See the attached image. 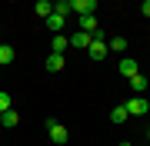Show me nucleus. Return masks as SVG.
<instances>
[{
    "label": "nucleus",
    "mask_w": 150,
    "mask_h": 146,
    "mask_svg": "<svg viewBox=\"0 0 150 146\" xmlns=\"http://www.w3.org/2000/svg\"><path fill=\"white\" fill-rule=\"evenodd\" d=\"M70 7H74L77 17H97V0H70Z\"/></svg>",
    "instance_id": "1"
},
{
    "label": "nucleus",
    "mask_w": 150,
    "mask_h": 146,
    "mask_svg": "<svg viewBox=\"0 0 150 146\" xmlns=\"http://www.w3.org/2000/svg\"><path fill=\"white\" fill-rule=\"evenodd\" d=\"M123 106H127V116H144V113H150V103H147L144 96H130Z\"/></svg>",
    "instance_id": "2"
},
{
    "label": "nucleus",
    "mask_w": 150,
    "mask_h": 146,
    "mask_svg": "<svg viewBox=\"0 0 150 146\" xmlns=\"http://www.w3.org/2000/svg\"><path fill=\"white\" fill-rule=\"evenodd\" d=\"M47 133H50V140H54V143H67V140H70L67 126L57 123V119H47Z\"/></svg>",
    "instance_id": "3"
},
{
    "label": "nucleus",
    "mask_w": 150,
    "mask_h": 146,
    "mask_svg": "<svg viewBox=\"0 0 150 146\" xmlns=\"http://www.w3.org/2000/svg\"><path fill=\"white\" fill-rule=\"evenodd\" d=\"M87 53H90L93 60H103V57H107V40L93 37V40H90V47H87Z\"/></svg>",
    "instance_id": "4"
},
{
    "label": "nucleus",
    "mask_w": 150,
    "mask_h": 146,
    "mask_svg": "<svg viewBox=\"0 0 150 146\" xmlns=\"http://www.w3.org/2000/svg\"><path fill=\"white\" fill-rule=\"evenodd\" d=\"M117 70L127 76V80H134V76L140 73V66H137V60H120V63H117Z\"/></svg>",
    "instance_id": "5"
},
{
    "label": "nucleus",
    "mask_w": 150,
    "mask_h": 146,
    "mask_svg": "<svg viewBox=\"0 0 150 146\" xmlns=\"http://www.w3.org/2000/svg\"><path fill=\"white\" fill-rule=\"evenodd\" d=\"M64 63H67V57H60V53H50L43 66H47V73H60V70H64Z\"/></svg>",
    "instance_id": "6"
},
{
    "label": "nucleus",
    "mask_w": 150,
    "mask_h": 146,
    "mask_svg": "<svg viewBox=\"0 0 150 146\" xmlns=\"http://www.w3.org/2000/svg\"><path fill=\"white\" fill-rule=\"evenodd\" d=\"M90 33H83V30H77L74 33V37H70V47H77V50H87V47H90Z\"/></svg>",
    "instance_id": "7"
},
{
    "label": "nucleus",
    "mask_w": 150,
    "mask_h": 146,
    "mask_svg": "<svg viewBox=\"0 0 150 146\" xmlns=\"http://www.w3.org/2000/svg\"><path fill=\"white\" fill-rule=\"evenodd\" d=\"M47 27H50V33H60L67 27V17H60V13H50L47 17Z\"/></svg>",
    "instance_id": "8"
},
{
    "label": "nucleus",
    "mask_w": 150,
    "mask_h": 146,
    "mask_svg": "<svg viewBox=\"0 0 150 146\" xmlns=\"http://www.w3.org/2000/svg\"><path fill=\"white\" fill-rule=\"evenodd\" d=\"M77 20H80V30H83V33H90V37H93L97 30H100V23H97V17H77Z\"/></svg>",
    "instance_id": "9"
},
{
    "label": "nucleus",
    "mask_w": 150,
    "mask_h": 146,
    "mask_svg": "<svg viewBox=\"0 0 150 146\" xmlns=\"http://www.w3.org/2000/svg\"><path fill=\"white\" fill-rule=\"evenodd\" d=\"M33 13H37V17H43V20H47V17L54 13V3H50V0H37V3H33Z\"/></svg>",
    "instance_id": "10"
},
{
    "label": "nucleus",
    "mask_w": 150,
    "mask_h": 146,
    "mask_svg": "<svg viewBox=\"0 0 150 146\" xmlns=\"http://www.w3.org/2000/svg\"><path fill=\"white\" fill-rule=\"evenodd\" d=\"M17 123H20V113H17V110H7V113L0 116V126H7V130H13Z\"/></svg>",
    "instance_id": "11"
},
{
    "label": "nucleus",
    "mask_w": 150,
    "mask_h": 146,
    "mask_svg": "<svg viewBox=\"0 0 150 146\" xmlns=\"http://www.w3.org/2000/svg\"><path fill=\"white\" fill-rule=\"evenodd\" d=\"M70 47V37H64V33H54V50H50V53H60L64 57V50Z\"/></svg>",
    "instance_id": "12"
},
{
    "label": "nucleus",
    "mask_w": 150,
    "mask_h": 146,
    "mask_svg": "<svg viewBox=\"0 0 150 146\" xmlns=\"http://www.w3.org/2000/svg\"><path fill=\"white\" fill-rule=\"evenodd\" d=\"M13 57H17V53H13V47H10V43H0V66L13 63Z\"/></svg>",
    "instance_id": "13"
},
{
    "label": "nucleus",
    "mask_w": 150,
    "mask_h": 146,
    "mask_svg": "<svg viewBox=\"0 0 150 146\" xmlns=\"http://www.w3.org/2000/svg\"><path fill=\"white\" fill-rule=\"evenodd\" d=\"M130 87H134V96H140V93H144V90L150 87V80H147V76H140V73H137L134 80H130Z\"/></svg>",
    "instance_id": "14"
},
{
    "label": "nucleus",
    "mask_w": 150,
    "mask_h": 146,
    "mask_svg": "<svg viewBox=\"0 0 150 146\" xmlns=\"http://www.w3.org/2000/svg\"><path fill=\"white\" fill-rule=\"evenodd\" d=\"M54 13H60V17H70V13H74L70 0H57V3H54Z\"/></svg>",
    "instance_id": "15"
},
{
    "label": "nucleus",
    "mask_w": 150,
    "mask_h": 146,
    "mask_svg": "<svg viewBox=\"0 0 150 146\" xmlns=\"http://www.w3.org/2000/svg\"><path fill=\"white\" fill-rule=\"evenodd\" d=\"M110 119H113V123H123V119H127V106H123V103L113 106V110H110Z\"/></svg>",
    "instance_id": "16"
},
{
    "label": "nucleus",
    "mask_w": 150,
    "mask_h": 146,
    "mask_svg": "<svg viewBox=\"0 0 150 146\" xmlns=\"http://www.w3.org/2000/svg\"><path fill=\"white\" fill-rule=\"evenodd\" d=\"M7 110H13V100L7 90H0V113H7Z\"/></svg>",
    "instance_id": "17"
},
{
    "label": "nucleus",
    "mask_w": 150,
    "mask_h": 146,
    "mask_svg": "<svg viewBox=\"0 0 150 146\" xmlns=\"http://www.w3.org/2000/svg\"><path fill=\"white\" fill-rule=\"evenodd\" d=\"M110 50H113V53H123V50H127V37H113L110 40Z\"/></svg>",
    "instance_id": "18"
},
{
    "label": "nucleus",
    "mask_w": 150,
    "mask_h": 146,
    "mask_svg": "<svg viewBox=\"0 0 150 146\" xmlns=\"http://www.w3.org/2000/svg\"><path fill=\"white\" fill-rule=\"evenodd\" d=\"M140 13H144V17H150V0H144V3H140Z\"/></svg>",
    "instance_id": "19"
},
{
    "label": "nucleus",
    "mask_w": 150,
    "mask_h": 146,
    "mask_svg": "<svg viewBox=\"0 0 150 146\" xmlns=\"http://www.w3.org/2000/svg\"><path fill=\"white\" fill-rule=\"evenodd\" d=\"M117 146H130V143H127V140H120V143H117Z\"/></svg>",
    "instance_id": "20"
},
{
    "label": "nucleus",
    "mask_w": 150,
    "mask_h": 146,
    "mask_svg": "<svg viewBox=\"0 0 150 146\" xmlns=\"http://www.w3.org/2000/svg\"><path fill=\"white\" fill-rule=\"evenodd\" d=\"M147 140H150V126H147Z\"/></svg>",
    "instance_id": "21"
},
{
    "label": "nucleus",
    "mask_w": 150,
    "mask_h": 146,
    "mask_svg": "<svg viewBox=\"0 0 150 146\" xmlns=\"http://www.w3.org/2000/svg\"><path fill=\"white\" fill-rule=\"evenodd\" d=\"M0 116H4V113H0Z\"/></svg>",
    "instance_id": "22"
},
{
    "label": "nucleus",
    "mask_w": 150,
    "mask_h": 146,
    "mask_svg": "<svg viewBox=\"0 0 150 146\" xmlns=\"http://www.w3.org/2000/svg\"><path fill=\"white\" fill-rule=\"evenodd\" d=\"M147 80H150V76H147Z\"/></svg>",
    "instance_id": "23"
}]
</instances>
